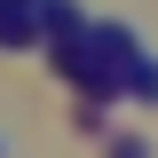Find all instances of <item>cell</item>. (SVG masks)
Listing matches in <instances>:
<instances>
[{
    "mask_svg": "<svg viewBox=\"0 0 158 158\" xmlns=\"http://www.w3.org/2000/svg\"><path fill=\"white\" fill-rule=\"evenodd\" d=\"M111 158H150V142L142 135H111Z\"/></svg>",
    "mask_w": 158,
    "mask_h": 158,
    "instance_id": "1",
    "label": "cell"
},
{
    "mask_svg": "<svg viewBox=\"0 0 158 158\" xmlns=\"http://www.w3.org/2000/svg\"><path fill=\"white\" fill-rule=\"evenodd\" d=\"M0 8H32V16H40V8H48V0H0Z\"/></svg>",
    "mask_w": 158,
    "mask_h": 158,
    "instance_id": "2",
    "label": "cell"
},
{
    "mask_svg": "<svg viewBox=\"0 0 158 158\" xmlns=\"http://www.w3.org/2000/svg\"><path fill=\"white\" fill-rule=\"evenodd\" d=\"M0 158H8V142H0Z\"/></svg>",
    "mask_w": 158,
    "mask_h": 158,
    "instance_id": "3",
    "label": "cell"
}]
</instances>
